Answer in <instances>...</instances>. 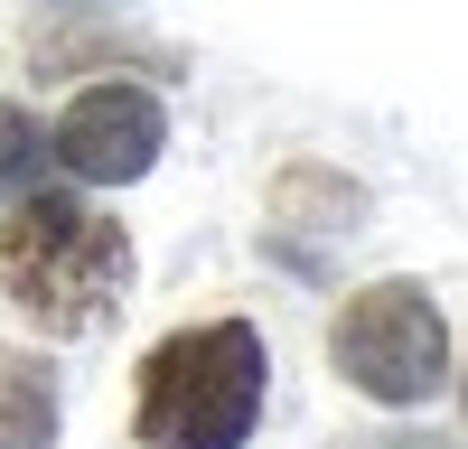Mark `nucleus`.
<instances>
[{
	"label": "nucleus",
	"mask_w": 468,
	"mask_h": 449,
	"mask_svg": "<svg viewBox=\"0 0 468 449\" xmlns=\"http://www.w3.org/2000/svg\"><path fill=\"white\" fill-rule=\"evenodd\" d=\"M132 290V235L94 206L28 187L0 215V299L48 337H94Z\"/></svg>",
	"instance_id": "nucleus-1"
},
{
	"label": "nucleus",
	"mask_w": 468,
	"mask_h": 449,
	"mask_svg": "<svg viewBox=\"0 0 468 449\" xmlns=\"http://www.w3.org/2000/svg\"><path fill=\"white\" fill-rule=\"evenodd\" d=\"M262 384H271V365L244 318L178 328L141 356L132 431H141V449H244L262 422Z\"/></svg>",
	"instance_id": "nucleus-2"
},
{
	"label": "nucleus",
	"mask_w": 468,
	"mask_h": 449,
	"mask_svg": "<svg viewBox=\"0 0 468 449\" xmlns=\"http://www.w3.org/2000/svg\"><path fill=\"white\" fill-rule=\"evenodd\" d=\"M328 365L384 412H412L450 384V318L421 281H366L346 290V309L328 328Z\"/></svg>",
	"instance_id": "nucleus-3"
},
{
	"label": "nucleus",
	"mask_w": 468,
	"mask_h": 449,
	"mask_svg": "<svg viewBox=\"0 0 468 449\" xmlns=\"http://www.w3.org/2000/svg\"><path fill=\"white\" fill-rule=\"evenodd\" d=\"M160 141H169V112H160V94H141V85H85L57 112V169L85 178V187L141 178L150 160H160Z\"/></svg>",
	"instance_id": "nucleus-4"
},
{
	"label": "nucleus",
	"mask_w": 468,
	"mask_h": 449,
	"mask_svg": "<svg viewBox=\"0 0 468 449\" xmlns=\"http://www.w3.org/2000/svg\"><path fill=\"white\" fill-rule=\"evenodd\" d=\"M57 440V393L28 356L0 347V449H48Z\"/></svg>",
	"instance_id": "nucleus-5"
}]
</instances>
